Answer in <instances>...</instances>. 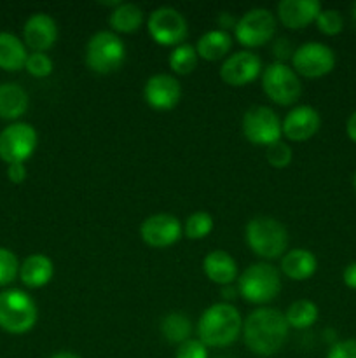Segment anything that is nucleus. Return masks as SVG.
<instances>
[{
	"label": "nucleus",
	"instance_id": "1",
	"mask_svg": "<svg viewBox=\"0 0 356 358\" xmlns=\"http://www.w3.org/2000/svg\"><path fill=\"white\" fill-rule=\"evenodd\" d=\"M285 313L274 308H257L243 320V341L251 353L271 357L285 346L288 339Z\"/></svg>",
	"mask_w": 356,
	"mask_h": 358
},
{
	"label": "nucleus",
	"instance_id": "2",
	"mask_svg": "<svg viewBox=\"0 0 356 358\" xmlns=\"http://www.w3.org/2000/svg\"><path fill=\"white\" fill-rule=\"evenodd\" d=\"M243 332L241 313L230 303H215L198 322V339L206 348H225Z\"/></svg>",
	"mask_w": 356,
	"mask_h": 358
},
{
	"label": "nucleus",
	"instance_id": "3",
	"mask_svg": "<svg viewBox=\"0 0 356 358\" xmlns=\"http://www.w3.org/2000/svg\"><path fill=\"white\" fill-rule=\"evenodd\" d=\"M244 238L250 250L265 261L283 257L288 248V233L279 220L272 217H255L246 224Z\"/></svg>",
	"mask_w": 356,
	"mask_h": 358
},
{
	"label": "nucleus",
	"instance_id": "4",
	"mask_svg": "<svg viewBox=\"0 0 356 358\" xmlns=\"http://www.w3.org/2000/svg\"><path fill=\"white\" fill-rule=\"evenodd\" d=\"M237 292L246 303L267 304L281 292V275L269 262H255L237 278Z\"/></svg>",
	"mask_w": 356,
	"mask_h": 358
},
{
	"label": "nucleus",
	"instance_id": "5",
	"mask_svg": "<svg viewBox=\"0 0 356 358\" xmlns=\"http://www.w3.org/2000/svg\"><path fill=\"white\" fill-rule=\"evenodd\" d=\"M37 306L27 292L17 289L0 292V329L9 334H27L37 324Z\"/></svg>",
	"mask_w": 356,
	"mask_h": 358
},
{
	"label": "nucleus",
	"instance_id": "6",
	"mask_svg": "<svg viewBox=\"0 0 356 358\" xmlns=\"http://www.w3.org/2000/svg\"><path fill=\"white\" fill-rule=\"evenodd\" d=\"M126 59V45L114 31H96L86 48V63L94 73L117 72Z\"/></svg>",
	"mask_w": 356,
	"mask_h": 358
},
{
	"label": "nucleus",
	"instance_id": "7",
	"mask_svg": "<svg viewBox=\"0 0 356 358\" xmlns=\"http://www.w3.org/2000/svg\"><path fill=\"white\" fill-rule=\"evenodd\" d=\"M262 90L272 103L288 107L302 94V83L292 66L274 62L262 72Z\"/></svg>",
	"mask_w": 356,
	"mask_h": 358
},
{
	"label": "nucleus",
	"instance_id": "8",
	"mask_svg": "<svg viewBox=\"0 0 356 358\" xmlns=\"http://www.w3.org/2000/svg\"><path fill=\"white\" fill-rule=\"evenodd\" d=\"M236 41L248 51L253 48L267 44L276 35V17L274 14L264 7H255L244 13L237 20L234 28Z\"/></svg>",
	"mask_w": 356,
	"mask_h": 358
},
{
	"label": "nucleus",
	"instance_id": "9",
	"mask_svg": "<svg viewBox=\"0 0 356 358\" xmlns=\"http://www.w3.org/2000/svg\"><path fill=\"white\" fill-rule=\"evenodd\" d=\"M241 128H243L244 138L253 145L269 147L271 143L281 140L283 136L278 114L265 105H255L248 108L241 121Z\"/></svg>",
	"mask_w": 356,
	"mask_h": 358
},
{
	"label": "nucleus",
	"instance_id": "10",
	"mask_svg": "<svg viewBox=\"0 0 356 358\" xmlns=\"http://www.w3.org/2000/svg\"><path fill=\"white\" fill-rule=\"evenodd\" d=\"M38 143L37 131L27 122H14L0 131V159L7 164H24Z\"/></svg>",
	"mask_w": 356,
	"mask_h": 358
},
{
	"label": "nucleus",
	"instance_id": "11",
	"mask_svg": "<svg viewBox=\"0 0 356 358\" xmlns=\"http://www.w3.org/2000/svg\"><path fill=\"white\" fill-rule=\"evenodd\" d=\"M292 69L299 77L320 79L335 69V52L321 42H306L293 52Z\"/></svg>",
	"mask_w": 356,
	"mask_h": 358
},
{
	"label": "nucleus",
	"instance_id": "12",
	"mask_svg": "<svg viewBox=\"0 0 356 358\" xmlns=\"http://www.w3.org/2000/svg\"><path fill=\"white\" fill-rule=\"evenodd\" d=\"M147 28H149V35L152 37V41L159 45H166V48L180 45L188 34L187 20L175 7H159V9L152 10L149 21H147Z\"/></svg>",
	"mask_w": 356,
	"mask_h": 358
},
{
	"label": "nucleus",
	"instance_id": "13",
	"mask_svg": "<svg viewBox=\"0 0 356 358\" xmlns=\"http://www.w3.org/2000/svg\"><path fill=\"white\" fill-rule=\"evenodd\" d=\"M140 234L149 247L168 248L180 241L184 234V224L171 213H156L143 220Z\"/></svg>",
	"mask_w": 356,
	"mask_h": 358
},
{
	"label": "nucleus",
	"instance_id": "14",
	"mask_svg": "<svg viewBox=\"0 0 356 358\" xmlns=\"http://www.w3.org/2000/svg\"><path fill=\"white\" fill-rule=\"evenodd\" d=\"M262 73V63L255 52L237 51L227 56L220 66V79L232 87H243L253 83Z\"/></svg>",
	"mask_w": 356,
	"mask_h": 358
},
{
	"label": "nucleus",
	"instance_id": "15",
	"mask_svg": "<svg viewBox=\"0 0 356 358\" xmlns=\"http://www.w3.org/2000/svg\"><path fill=\"white\" fill-rule=\"evenodd\" d=\"M143 98L154 110H171L180 101L181 86L170 73H156L145 83Z\"/></svg>",
	"mask_w": 356,
	"mask_h": 358
},
{
	"label": "nucleus",
	"instance_id": "16",
	"mask_svg": "<svg viewBox=\"0 0 356 358\" xmlns=\"http://www.w3.org/2000/svg\"><path fill=\"white\" fill-rule=\"evenodd\" d=\"M320 112L311 105H299L285 115L281 122L283 136L290 142H307L320 131Z\"/></svg>",
	"mask_w": 356,
	"mask_h": 358
},
{
	"label": "nucleus",
	"instance_id": "17",
	"mask_svg": "<svg viewBox=\"0 0 356 358\" xmlns=\"http://www.w3.org/2000/svg\"><path fill=\"white\" fill-rule=\"evenodd\" d=\"M23 37L31 51L45 52L58 41V24L49 14L37 13L24 23Z\"/></svg>",
	"mask_w": 356,
	"mask_h": 358
},
{
	"label": "nucleus",
	"instance_id": "18",
	"mask_svg": "<svg viewBox=\"0 0 356 358\" xmlns=\"http://www.w3.org/2000/svg\"><path fill=\"white\" fill-rule=\"evenodd\" d=\"M321 9L323 7L318 0H281L278 3V17L290 30H300L314 23Z\"/></svg>",
	"mask_w": 356,
	"mask_h": 358
},
{
	"label": "nucleus",
	"instance_id": "19",
	"mask_svg": "<svg viewBox=\"0 0 356 358\" xmlns=\"http://www.w3.org/2000/svg\"><path fill=\"white\" fill-rule=\"evenodd\" d=\"M202 271L215 285H232L237 280V262L225 250H213L202 261Z\"/></svg>",
	"mask_w": 356,
	"mask_h": 358
},
{
	"label": "nucleus",
	"instance_id": "20",
	"mask_svg": "<svg viewBox=\"0 0 356 358\" xmlns=\"http://www.w3.org/2000/svg\"><path fill=\"white\" fill-rule=\"evenodd\" d=\"M279 269L286 278L293 282H304L316 273L318 261L313 252L307 248H292L281 257Z\"/></svg>",
	"mask_w": 356,
	"mask_h": 358
},
{
	"label": "nucleus",
	"instance_id": "21",
	"mask_svg": "<svg viewBox=\"0 0 356 358\" xmlns=\"http://www.w3.org/2000/svg\"><path fill=\"white\" fill-rule=\"evenodd\" d=\"M54 264L44 254L28 255L20 266V278L28 289H40L52 280Z\"/></svg>",
	"mask_w": 356,
	"mask_h": 358
},
{
	"label": "nucleus",
	"instance_id": "22",
	"mask_svg": "<svg viewBox=\"0 0 356 358\" xmlns=\"http://www.w3.org/2000/svg\"><path fill=\"white\" fill-rule=\"evenodd\" d=\"M230 49H232V37L229 31L220 28L202 34L195 44V52L206 62H220L229 55Z\"/></svg>",
	"mask_w": 356,
	"mask_h": 358
},
{
	"label": "nucleus",
	"instance_id": "23",
	"mask_svg": "<svg viewBox=\"0 0 356 358\" xmlns=\"http://www.w3.org/2000/svg\"><path fill=\"white\" fill-rule=\"evenodd\" d=\"M28 108V94L14 83L0 84V117L7 121L21 117Z\"/></svg>",
	"mask_w": 356,
	"mask_h": 358
},
{
	"label": "nucleus",
	"instance_id": "24",
	"mask_svg": "<svg viewBox=\"0 0 356 358\" xmlns=\"http://www.w3.org/2000/svg\"><path fill=\"white\" fill-rule=\"evenodd\" d=\"M28 59L27 48L13 34L0 31V69L7 72H17L24 69Z\"/></svg>",
	"mask_w": 356,
	"mask_h": 358
},
{
	"label": "nucleus",
	"instance_id": "25",
	"mask_svg": "<svg viewBox=\"0 0 356 358\" xmlns=\"http://www.w3.org/2000/svg\"><path fill=\"white\" fill-rule=\"evenodd\" d=\"M143 10L136 3H119L114 7L108 17L114 34H135L143 24Z\"/></svg>",
	"mask_w": 356,
	"mask_h": 358
},
{
	"label": "nucleus",
	"instance_id": "26",
	"mask_svg": "<svg viewBox=\"0 0 356 358\" xmlns=\"http://www.w3.org/2000/svg\"><path fill=\"white\" fill-rule=\"evenodd\" d=\"M318 317H320V310H318L316 303H313L309 299L295 301L285 311L288 327L297 329V331H306V329L313 327L316 324Z\"/></svg>",
	"mask_w": 356,
	"mask_h": 358
},
{
	"label": "nucleus",
	"instance_id": "27",
	"mask_svg": "<svg viewBox=\"0 0 356 358\" xmlns=\"http://www.w3.org/2000/svg\"><path fill=\"white\" fill-rule=\"evenodd\" d=\"M161 334L173 345H181L191 339L192 324L187 315L171 313L161 320Z\"/></svg>",
	"mask_w": 356,
	"mask_h": 358
},
{
	"label": "nucleus",
	"instance_id": "28",
	"mask_svg": "<svg viewBox=\"0 0 356 358\" xmlns=\"http://www.w3.org/2000/svg\"><path fill=\"white\" fill-rule=\"evenodd\" d=\"M198 52L191 44H180L173 48L170 55V69L178 76H188L198 66Z\"/></svg>",
	"mask_w": 356,
	"mask_h": 358
},
{
	"label": "nucleus",
	"instance_id": "29",
	"mask_svg": "<svg viewBox=\"0 0 356 358\" xmlns=\"http://www.w3.org/2000/svg\"><path fill=\"white\" fill-rule=\"evenodd\" d=\"M213 231V217L208 212H194L184 224V234L188 240H202Z\"/></svg>",
	"mask_w": 356,
	"mask_h": 358
},
{
	"label": "nucleus",
	"instance_id": "30",
	"mask_svg": "<svg viewBox=\"0 0 356 358\" xmlns=\"http://www.w3.org/2000/svg\"><path fill=\"white\" fill-rule=\"evenodd\" d=\"M314 23H316L318 30L323 35H328V37L339 35L344 30V17L337 9H321Z\"/></svg>",
	"mask_w": 356,
	"mask_h": 358
},
{
	"label": "nucleus",
	"instance_id": "31",
	"mask_svg": "<svg viewBox=\"0 0 356 358\" xmlns=\"http://www.w3.org/2000/svg\"><path fill=\"white\" fill-rule=\"evenodd\" d=\"M265 159H267V163L271 164L272 168L283 170V168H286L290 163H292L293 150L292 147H290V143L283 142V140H278V142L265 147Z\"/></svg>",
	"mask_w": 356,
	"mask_h": 358
},
{
	"label": "nucleus",
	"instance_id": "32",
	"mask_svg": "<svg viewBox=\"0 0 356 358\" xmlns=\"http://www.w3.org/2000/svg\"><path fill=\"white\" fill-rule=\"evenodd\" d=\"M20 275V262L9 248L0 247V287H6Z\"/></svg>",
	"mask_w": 356,
	"mask_h": 358
},
{
	"label": "nucleus",
	"instance_id": "33",
	"mask_svg": "<svg viewBox=\"0 0 356 358\" xmlns=\"http://www.w3.org/2000/svg\"><path fill=\"white\" fill-rule=\"evenodd\" d=\"M24 69H27V72L30 73L31 77L44 79V77L51 76L54 65H52V59L49 58L45 52H31V55H28Z\"/></svg>",
	"mask_w": 356,
	"mask_h": 358
},
{
	"label": "nucleus",
	"instance_id": "34",
	"mask_svg": "<svg viewBox=\"0 0 356 358\" xmlns=\"http://www.w3.org/2000/svg\"><path fill=\"white\" fill-rule=\"evenodd\" d=\"M175 358H208V348L199 339H187L178 345Z\"/></svg>",
	"mask_w": 356,
	"mask_h": 358
},
{
	"label": "nucleus",
	"instance_id": "35",
	"mask_svg": "<svg viewBox=\"0 0 356 358\" xmlns=\"http://www.w3.org/2000/svg\"><path fill=\"white\" fill-rule=\"evenodd\" d=\"M327 358H356V339H344L332 345Z\"/></svg>",
	"mask_w": 356,
	"mask_h": 358
},
{
	"label": "nucleus",
	"instance_id": "36",
	"mask_svg": "<svg viewBox=\"0 0 356 358\" xmlns=\"http://www.w3.org/2000/svg\"><path fill=\"white\" fill-rule=\"evenodd\" d=\"M272 52H274V58L278 59V63H285L286 59L293 58L295 49L292 48L288 38H278V41H274V44H272Z\"/></svg>",
	"mask_w": 356,
	"mask_h": 358
},
{
	"label": "nucleus",
	"instance_id": "37",
	"mask_svg": "<svg viewBox=\"0 0 356 358\" xmlns=\"http://www.w3.org/2000/svg\"><path fill=\"white\" fill-rule=\"evenodd\" d=\"M7 177H9V180L13 184H21L27 178V168H24V164H9V168H7Z\"/></svg>",
	"mask_w": 356,
	"mask_h": 358
},
{
	"label": "nucleus",
	"instance_id": "38",
	"mask_svg": "<svg viewBox=\"0 0 356 358\" xmlns=\"http://www.w3.org/2000/svg\"><path fill=\"white\" fill-rule=\"evenodd\" d=\"M342 280H344L346 287L356 290V262H351V264L346 266L344 273H342Z\"/></svg>",
	"mask_w": 356,
	"mask_h": 358
},
{
	"label": "nucleus",
	"instance_id": "39",
	"mask_svg": "<svg viewBox=\"0 0 356 358\" xmlns=\"http://www.w3.org/2000/svg\"><path fill=\"white\" fill-rule=\"evenodd\" d=\"M216 21H218V24H220V30H223V31L230 30V28H236V23H237V21L234 20L229 13H222Z\"/></svg>",
	"mask_w": 356,
	"mask_h": 358
},
{
	"label": "nucleus",
	"instance_id": "40",
	"mask_svg": "<svg viewBox=\"0 0 356 358\" xmlns=\"http://www.w3.org/2000/svg\"><path fill=\"white\" fill-rule=\"evenodd\" d=\"M346 133H348L349 140L356 143V110L349 115L348 122H346Z\"/></svg>",
	"mask_w": 356,
	"mask_h": 358
},
{
	"label": "nucleus",
	"instance_id": "41",
	"mask_svg": "<svg viewBox=\"0 0 356 358\" xmlns=\"http://www.w3.org/2000/svg\"><path fill=\"white\" fill-rule=\"evenodd\" d=\"M223 290V299L230 301V299H236V296L239 292H237V289H234L232 285H227V287H222Z\"/></svg>",
	"mask_w": 356,
	"mask_h": 358
},
{
	"label": "nucleus",
	"instance_id": "42",
	"mask_svg": "<svg viewBox=\"0 0 356 358\" xmlns=\"http://www.w3.org/2000/svg\"><path fill=\"white\" fill-rule=\"evenodd\" d=\"M51 358H80V357L75 355V353H72V352H58V353H54Z\"/></svg>",
	"mask_w": 356,
	"mask_h": 358
},
{
	"label": "nucleus",
	"instance_id": "43",
	"mask_svg": "<svg viewBox=\"0 0 356 358\" xmlns=\"http://www.w3.org/2000/svg\"><path fill=\"white\" fill-rule=\"evenodd\" d=\"M351 16H353V20H355V23H356V2L353 3V7H351Z\"/></svg>",
	"mask_w": 356,
	"mask_h": 358
},
{
	"label": "nucleus",
	"instance_id": "44",
	"mask_svg": "<svg viewBox=\"0 0 356 358\" xmlns=\"http://www.w3.org/2000/svg\"><path fill=\"white\" fill-rule=\"evenodd\" d=\"M353 187H355V191H356V173L353 175Z\"/></svg>",
	"mask_w": 356,
	"mask_h": 358
},
{
	"label": "nucleus",
	"instance_id": "45",
	"mask_svg": "<svg viewBox=\"0 0 356 358\" xmlns=\"http://www.w3.org/2000/svg\"><path fill=\"white\" fill-rule=\"evenodd\" d=\"M222 358H225V357H222Z\"/></svg>",
	"mask_w": 356,
	"mask_h": 358
}]
</instances>
